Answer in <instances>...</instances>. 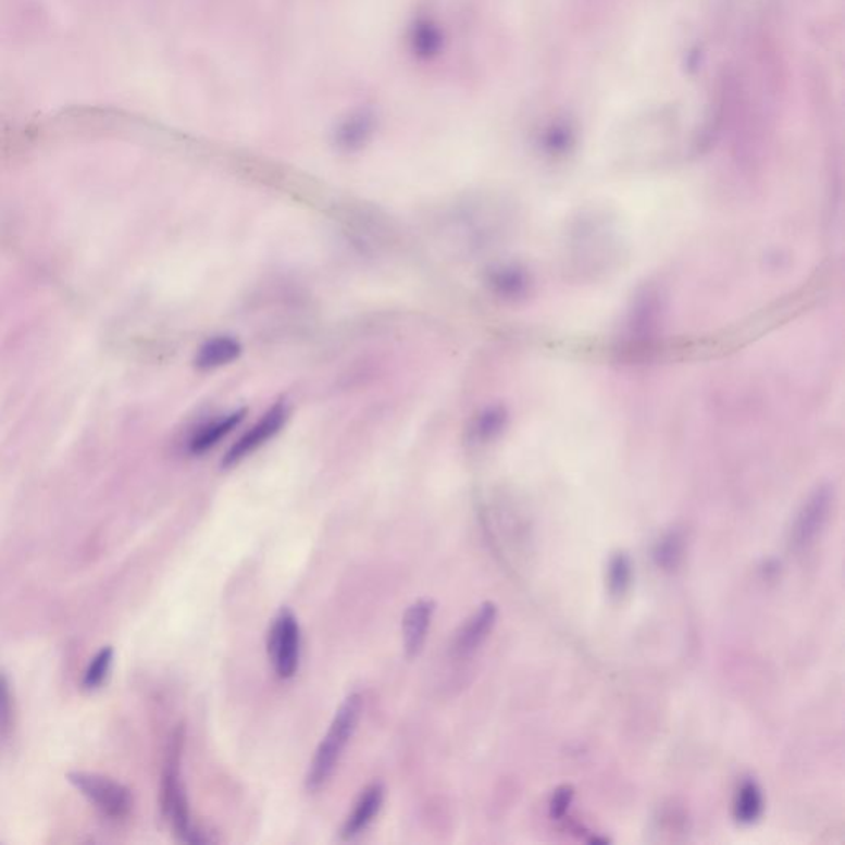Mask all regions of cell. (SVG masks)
Returning a JSON list of instances; mask_svg holds the SVG:
<instances>
[{"instance_id":"obj_1","label":"cell","mask_w":845,"mask_h":845,"mask_svg":"<svg viewBox=\"0 0 845 845\" xmlns=\"http://www.w3.org/2000/svg\"><path fill=\"white\" fill-rule=\"evenodd\" d=\"M362 710L363 700L359 694H350L340 704L333 723L328 726L327 733L315 749L314 758L309 765L308 776H306V786L309 791L321 790L327 783L328 778L333 776L347 745L359 726Z\"/></svg>"},{"instance_id":"obj_2","label":"cell","mask_w":845,"mask_h":845,"mask_svg":"<svg viewBox=\"0 0 845 845\" xmlns=\"http://www.w3.org/2000/svg\"><path fill=\"white\" fill-rule=\"evenodd\" d=\"M184 735L177 730L172 736L171 751L162 778V812L171 822L175 835L185 844H207L210 841L190 818L189 801L181 778V755Z\"/></svg>"},{"instance_id":"obj_3","label":"cell","mask_w":845,"mask_h":845,"mask_svg":"<svg viewBox=\"0 0 845 845\" xmlns=\"http://www.w3.org/2000/svg\"><path fill=\"white\" fill-rule=\"evenodd\" d=\"M268 657L277 678L283 681L295 678L301 661V627L289 609H281L271 624Z\"/></svg>"},{"instance_id":"obj_4","label":"cell","mask_w":845,"mask_h":845,"mask_svg":"<svg viewBox=\"0 0 845 845\" xmlns=\"http://www.w3.org/2000/svg\"><path fill=\"white\" fill-rule=\"evenodd\" d=\"M834 493L831 486H819L797 510L790 529V548L794 554H805L818 542L831 518Z\"/></svg>"},{"instance_id":"obj_5","label":"cell","mask_w":845,"mask_h":845,"mask_svg":"<svg viewBox=\"0 0 845 845\" xmlns=\"http://www.w3.org/2000/svg\"><path fill=\"white\" fill-rule=\"evenodd\" d=\"M69 781L107 818H126L133 808L129 790L110 778L91 773H70Z\"/></svg>"},{"instance_id":"obj_6","label":"cell","mask_w":845,"mask_h":845,"mask_svg":"<svg viewBox=\"0 0 845 845\" xmlns=\"http://www.w3.org/2000/svg\"><path fill=\"white\" fill-rule=\"evenodd\" d=\"M289 418V407L285 401L273 405L266 413L257 421L247 433L235 442V445L223 456L222 465L225 469L235 468L244 459L250 458L254 451L263 448L281 430L285 428Z\"/></svg>"},{"instance_id":"obj_7","label":"cell","mask_w":845,"mask_h":845,"mask_svg":"<svg viewBox=\"0 0 845 845\" xmlns=\"http://www.w3.org/2000/svg\"><path fill=\"white\" fill-rule=\"evenodd\" d=\"M407 44L408 50L418 62H433L445 52V27L435 15H414L408 25Z\"/></svg>"},{"instance_id":"obj_8","label":"cell","mask_w":845,"mask_h":845,"mask_svg":"<svg viewBox=\"0 0 845 845\" xmlns=\"http://www.w3.org/2000/svg\"><path fill=\"white\" fill-rule=\"evenodd\" d=\"M497 613L499 611L494 602H484L483 606H480L476 613L469 618L455 634L451 644L452 656L458 657V659L473 656L493 633Z\"/></svg>"},{"instance_id":"obj_9","label":"cell","mask_w":845,"mask_h":845,"mask_svg":"<svg viewBox=\"0 0 845 845\" xmlns=\"http://www.w3.org/2000/svg\"><path fill=\"white\" fill-rule=\"evenodd\" d=\"M377 129V116L372 108H359L339 121L333 134L334 146L340 152L362 151Z\"/></svg>"},{"instance_id":"obj_10","label":"cell","mask_w":845,"mask_h":845,"mask_svg":"<svg viewBox=\"0 0 845 845\" xmlns=\"http://www.w3.org/2000/svg\"><path fill=\"white\" fill-rule=\"evenodd\" d=\"M435 602L432 599H418L405 611L401 620V637H403L405 656L414 659L425 647L435 614Z\"/></svg>"},{"instance_id":"obj_11","label":"cell","mask_w":845,"mask_h":845,"mask_svg":"<svg viewBox=\"0 0 845 845\" xmlns=\"http://www.w3.org/2000/svg\"><path fill=\"white\" fill-rule=\"evenodd\" d=\"M385 790L381 783H373L366 786L360 794L356 805H353L352 811L347 816L344 821L343 829H340V837L344 841H352V838L359 837L362 832L366 831L373 819L377 818L381 812L382 806H384Z\"/></svg>"},{"instance_id":"obj_12","label":"cell","mask_w":845,"mask_h":845,"mask_svg":"<svg viewBox=\"0 0 845 845\" xmlns=\"http://www.w3.org/2000/svg\"><path fill=\"white\" fill-rule=\"evenodd\" d=\"M245 410L232 411L219 420L209 421L206 425L199 426L190 433L185 442V451L190 456H203L212 451L220 442L226 438L233 430L237 428L244 421Z\"/></svg>"},{"instance_id":"obj_13","label":"cell","mask_w":845,"mask_h":845,"mask_svg":"<svg viewBox=\"0 0 845 845\" xmlns=\"http://www.w3.org/2000/svg\"><path fill=\"white\" fill-rule=\"evenodd\" d=\"M241 344L232 336H215L202 344L197 350L196 366L200 370H215L238 360L241 356Z\"/></svg>"},{"instance_id":"obj_14","label":"cell","mask_w":845,"mask_h":845,"mask_svg":"<svg viewBox=\"0 0 845 845\" xmlns=\"http://www.w3.org/2000/svg\"><path fill=\"white\" fill-rule=\"evenodd\" d=\"M763 794L754 780L743 781L735 797V819L742 824H754L763 812Z\"/></svg>"},{"instance_id":"obj_15","label":"cell","mask_w":845,"mask_h":845,"mask_svg":"<svg viewBox=\"0 0 845 845\" xmlns=\"http://www.w3.org/2000/svg\"><path fill=\"white\" fill-rule=\"evenodd\" d=\"M487 281H489L490 288L504 298L521 295L527 286L525 274L515 268H497V270L490 271Z\"/></svg>"},{"instance_id":"obj_16","label":"cell","mask_w":845,"mask_h":845,"mask_svg":"<svg viewBox=\"0 0 845 845\" xmlns=\"http://www.w3.org/2000/svg\"><path fill=\"white\" fill-rule=\"evenodd\" d=\"M633 583V563L626 554H614L608 563L609 592L614 596H623Z\"/></svg>"},{"instance_id":"obj_17","label":"cell","mask_w":845,"mask_h":845,"mask_svg":"<svg viewBox=\"0 0 845 845\" xmlns=\"http://www.w3.org/2000/svg\"><path fill=\"white\" fill-rule=\"evenodd\" d=\"M14 730V698L8 675L0 671V749L8 745Z\"/></svg>"},{"instance_id":"obj_18","label":"cell","mask_w":845,"mask_h":845,"mask_svg":"<svg viewBox=\"0 0 845 845\" xmlns=\"http://www.w3.org/2000/svg\"><path fill=\"white\" fill-rule=\"evenodd\" d=\"M111 664H113V649L110 646L103 647L97 656L92 657L88 669H86L85 679H83L85 688L95 691L103 685L108 674H110Z\"/></svg>"},{"instance_id":"obj_19","label":"cell","mask_w":845,"mask_h":845,"mask_svg":"<svg viewBox=\"0 0 845 845\" xmlns=\"http://www.w3.org/2000/svg\"><path fill=\"white\" fill-rule=\"evenodd\" d=\"M684 551V538L679 532H669L656 548L657 563L666 570H674L679 566Z\"/></svg>"},{"instance_id":"obj_20","label":"cell","mask_w":845,"mask_h":845,"mask_svg":"<svg viewBox=\"0 0 845 845\" xmlns=\"http://www.w3.org/2000/svg\"><path fill=\"white\" fill-rule=\"evenodd\" d=\"M504 421H506V417H504L502 411L499 408H490V410L481 413L474 421L471 436L480 443L489 442L494 436L499 435L500 430L504 428Z\"/></svg>"},{"instance_id":"obj_21","label":"cell","mask_w":845,"mask_h":845,"mask_svg":"<svg viewBox=\"0 0 845 845\" xmlns=\"http://www.w3.org/2000/svg\"><path fill=\"white\" fill-rule=\"evenodd\" d=\"M573 796H575V793H573V787L570 786H561L558 787L557 791H555L554 796H551L550 799V815L554 819H561L563 816L569 812L570 805H572Z\"/></svg>"}]
</instances>
